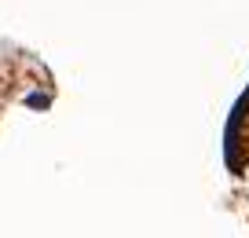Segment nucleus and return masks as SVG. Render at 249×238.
<instances>
[{"label": "nucleus", "mask_w": 249, "mask_h": 238, "mask_svg": "<svg viewBox=\"0 0 249 238\" xmlns=\"http://www.w3.org/2000/svg\"><path fill=\"white\" fill-rule=\"evenodd\" d=\"M26 103H30V107H48V99H44V95H30Z\"/></svg>", "instance_id": "1"}]
</instances>
